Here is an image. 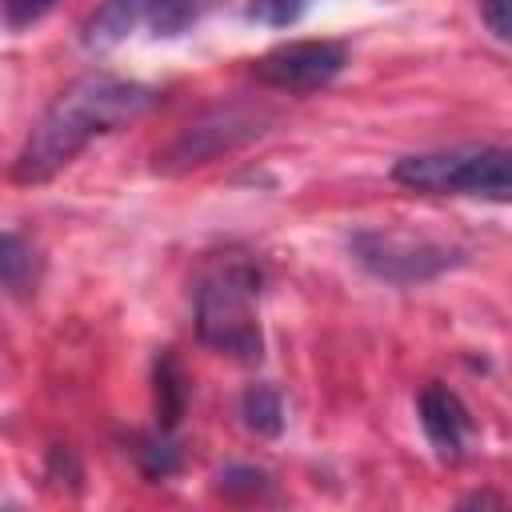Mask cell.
<instances>
[{"mask_svg": "<svg viewBox=\"0 0 512 512\" xmlns=\"http://www.w3.org/2000/svg\"><path fill=\"white\" fill-rule=\"evenodd\" d=\"M152 104H156V92L148 84L124 80V76H112V72H88V76L72 80L44 108L36 128L28 132V140H24V148L12 164V180L16 184L52 180L96 136H108L120 124L140 120Z\"/></svg>", "mask_w": 512, "mask_h": 512, "instance_id": "6da1fadb", "label": "cell"}, {"mask_svg": "<svg viewBox=\"0 0 512 512\" xmlns=\"http://www.w3.org/2000/svg\"><path fill=\"white\" fill-rule=\"evenodd\" d=\"M260 288L264 272L248 256H220L196 280V336L232 360H260L264 332H260Z\"/></svg>", "mask_w": 512, "mask_h": 512, "instance_id": "7a4b0ae2", "label": "cell"}, {"mask_svg": "<svg viewBox=\"0 0 512 512\" xmlns=\"http://www.w3.org/2000/svg\"><path fill=\"white\" fill-rule=\"evenodd\" d=\"M392 180L428 196H484L504 204L512 192V156L496 144L412 152L392 164Z\"/></svg>", "mask_w": 512, "mask_h": 512, "instance_id": "3957f363", "label": "cell"}, {"mask_svg": "<svg viewBox=\"0 0 512 512\" xmlns=\"http://www.w3.org/2000/svg\"><path fill=\"white\" fill-rule=\"evenodd\" d=\"M276 124V112L260 100H224L192 116L188 124L176 128V136L156 152V168L164 172H188L200 168L224 152H236L264 136Z\"/></svg>", "mask_w": 512, "mask_h": 512, "instance_id": "277c9868", "label": "cell"}, {"mask_svg": "<svg viewBox=\"0 0 512 512\" xmlns=\"http://www.w3.org/2000/svg\"><path fill=\"white\" fill-rule=\"evenodd\" d=\"M348 252L368 276L396 284V288L428 284L464 260L456 244H444L412 228H360L348 236Z\"/></svg>", "mask_w": 512, "mask_h": 512, "instance_id": "5b68a950", "label": "cell"}, {"mask_svg": "<svg viewBox=\"0 0 512 512\" xmlns=\"http://www.w3.org/2000/svg\"><path fill=\"white\" fill-rule=\"evenodd\" d=\"M344 64H348V52L336 40H292L264 52L252 64V72L260 84L276 92H316L332 84L344 72Z\"/></svg>", "mask_w": 512, "mask_h": 512, "instance_id": "8992f818", "label": "cell"}, {"mask_svg": "<svg viewBox=\"0 0 512 512\" xmlns=\"http://www.w3.org/2000/svg\"><path fill=\"white\" fill-rule=\"evenodd\" d=\"M416 412H420V428H424L428 444L436 448V456L460 460L468 448V432H472V416H468L464 400L448 384H424L416 392Z\"/></svg>", "mask_w": 512, "mask_h": 512, "instance_id": "52a82bcc", "label": "cell"}, {"mask_svg": "<svg viewBox=\"0 0 512 512\" xmlns=\"http://www.w3.org/2000/svg\"><path fill=\"white\" fill-rule=\"evenodd\" d=\"M44 276L40 248L20 232H0V288L8 296H32Z\"/></svg>", "mask_w": 512, "mask_h": 512, "instance_id": "ba28073f", "label": "cell"}, {"mask_svg": "<svg viewBox=\"0 0 512 512\" xmlns=\"http://www.w3.org/2000/svg\"><path fill=\"white\" fill-rule=\"evenodd\" d=\"M148 16V0H104L88 24H84V44L88 48H112L120 44L140 20Z\"/></svg>", "mask_w": 512, "mask_h": 512, "instance_id": "9c48e42d", "label": "cell"}, {"mask_svg": "<svg viewBox=\"0 0 512 512\" xmlns=\"http://www.w3.org/2000/svg\"><path fill=\"white\" fill-rule=\"evenodd\" d=\"M240 420L256 436H276L284 428V400L272 384H252L240 396Z\"/></svg>", "mask_w": 512, "mask_h": 512, "instance_id": "30bf717a", "label": "cell"}, {"mask_svg": "<svg viewBox=\"0 0 512 512\" xmlns=\"http://www.w3.org/2000/svg\"><path fill=\"white\" fill-rule=\"evenodd\" d=\"M220 0H148V24L160 32V36H180L188 32L208 8H216Z\"/></svg>", "mask_w": 512, "mask_h": 512, "instance_id": "8fae6325", "label": "cell"}, {"mask_svg": "<svg viewBox=\"0 0 512 512\" xmlns=\"http://www.w3.org/2000/svg\"><path fill=\"white\" fill-rule=\"evenodd\" d=\"M184 396H188V388H184V372H180L176 356H160L156 360V412H160V428L164 432L180 420Z\"/></svg>", "mask_w": 512, "mask_h": 512, "instance_id": "7c38bea8", "label": "cell"}, {"mask_svg": "<svg viewBox=\"0 0 512 512\" xmlns=\"http://www.w3.org/2000/svg\"><path fill=\"white\" fill-rule=\"evenodd\" d=\"M308 8H312V0H252L248 20L264 24V28H292Z\"/></svg>", "mask_w": 512, "mask_h": 512, "instance_id": "4fadbf2b", "label": "cell"}, {"mask_svg": "<svg viewBox=\"0 0 512 512\" xmlns=\"http://www.w3.org/2000/svg\"><path fill=\"white\" fill-rule=\"evenodd\" d=\"M60 0H0V20L4 28L20 32V28H32L36 20H44Z\"/></svg>", "mask_w": 512, "mask_h": 512, "instance_id": "5bb4252c", "label": "cell"}, {"mask_svg": "<svg viewBox=\"0 0 512 512\" xmlns=\"http://www.w3.org/2000/svg\"><path fill=\"white\" fill-rule=\"evenodd\" d=\"M136 452H140L144 472H148V476H160V480H164V476H172V472H176V464H180V460H176V448L168 444V436H164V432H160V436H148Z\"/></svg>", "mask_w": 512, "mask_h": 512, "instance_id": "9a60e30c", "label": "cell"}, {"mask_svg": "<svg viewBox=\"0 0 512 512\" xmlns=\"http://www.w3.org/2000/svg\"><path fill=\"white\" fill-rule=\"evenodd\" d=\"M220 488L232 496V492H248V496H260L264 488H268V472L264 468H252V464H232V468H224L220 476Z\"/></svg>", "mask_w": 512, "mask_h": 512, "instance_id": "2e32d148", "label": "cell"}, {"mask_svg": "<svg viewBox=\"0 0 512 512\" xmlns=\"http://www.w3.org/2000/svg\"><path fill=\"white\" fill-rule=\"evenodd\" d=\"M480 4V20L488 24V32L496 36V40H508L512 36V0H476Z\"/></svg>", "mask_w": 512, "mask_h": 512, "instance_id": "e0dca14e", "label": "cell"}]
</instances>
